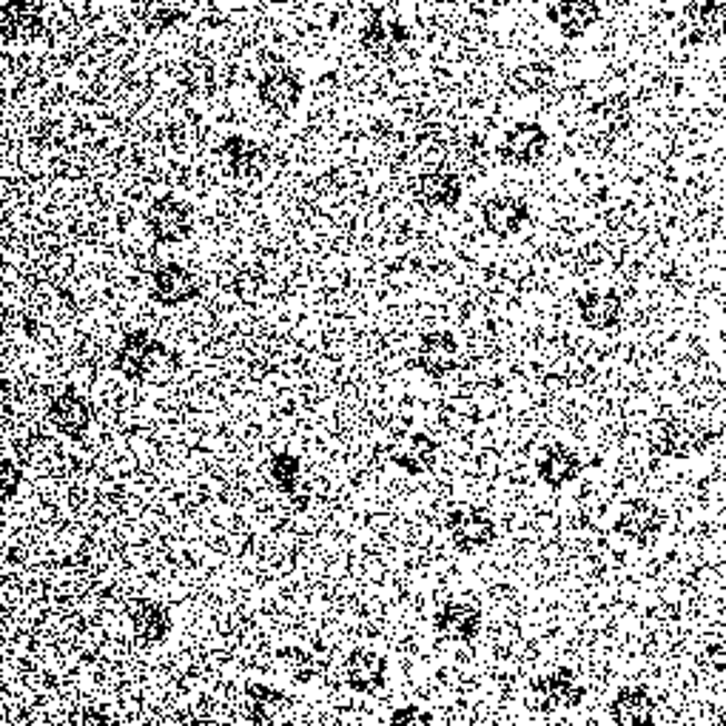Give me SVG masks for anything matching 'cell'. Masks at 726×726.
I'll use <instances>...</instances> for the list:
<instances>
[{"label":"cell","mask_w":726,"mask_h":726,"mask_svg":"<svg viewBox=\"0 0 726 726\" xmlns=\"http://www.w3.org/2000/svg\"><path fill=\"white\" fill-rule=\"evenodd\" d=\"M115 368L137 385H166L180 370V357L149 331H129L115 350Z\"/></svg>","instance_id":"cell-1"},{"label":"cell","mask_w":726,"mask_h":726,"mask_svg":"<svg viewBox=\"0 0 726 726\" xmlns=\"http://www.w3.org/2000/svg\"><path fill=\"white\" fill-rule=\"evenodd\" d=\"M408 40H410L408 27H405L402 20H396L394 14L382 12V9L370 12L368 20L362 23V29H359L362 52L377 60L396 58V54L408 46Z\"/></svg>","instance_id":"cell-2"},{"label":"cell","mask_w":726,"mask_h":726,"mask_svg":"<svg viewBox=\"0 0 726 726\" xmlns=\"http://www.w3.org/2000/svg\"><path fill=\"white\" fill-rule=\"evenodd\" d=\"M547 131L545 126L533 123H516L513 129L505 131L499 143V157L505 166H513V169H530V166H538L547 155Z\"/></svg>","instance_id":"cell-3"},{"label":"cell","mask_w":726,"mask_h":726,"mask_svg":"<svg viewBox=\"0 0 726 726\" xmlns=\"http://www.w3.org/2000/svg\"><path fill=\"white\" fill-rule=\"evenodd\" d=\"M146 226H149V233L157 242L175 246V242L186 240L191 228H195V211L180 197H160V200L151 202Z\"/></svg>","instance_id":"cell-4"},{"label":"cell","mask_w":726,"mask_h":726,"mask_svg":"<svg viewBox=\"0 0 726 726\" xmlns=\"http://www.w3.org/2000/svg\"><path fill=\"white\" fill-rule=\"evenodd\" d=\"M43 0H3L0 9V32L7 43H29L43 32Z\"/></svg>","instance_id":"cell-5"},{"label":"cell","mask_w":726,"mask_h":726,"mask_svg":"<svg viewBox=\"0 0 726 726\" xmlns=\"http://www.w3.org/2000/svg\"><path fill=\"white\" fill-rule=\"evenodd\" d=\"M220 157L222 166H226L233 180L251 182L257 177H262V171L268 169V151L257 140H251V137H226L220 143Z\"/></svg>","instance_id":"cell-6"},{"label":"cell","mask_w":726,"mask_h":726,"mask_svg":"<svg viewBox=\"0 0 726 726\" xmlns=\"http://www.w3.org/2000/svg\"><path fill=\"white\" fill-rule=\"evenodd\" d=\"M257 98L268 111L288 115L302 100V78L294 72L291 66H274L257 83Z\"/></svg>","instance_id":"cell-7"},{"label":"cell","mask_w":726,"mask_h":726,"mask_svg":"<svg viewBox=\"0 0 726 726\" xmlns=\"http://www.w3.org/2000/svg\"><path fill=\"white\" fill-rule=\"evenodd\" d=\"M200 294V279L180 262H166L151 277V297L166 308L186 306Z\"/></svg>","instance_id":"cell-8"},{"label":"cell","mask_w":726,"mask_h":726,"mask_svg":"<svg viewBox=\"0 0 726 726\" xmlns=\"http://www.w3.org/2000/svg\"><path fill=\"white\" fill-rule=\"evenodd\" d=\"M547 20L556 23L565 38H584L601 20V3L598 0H556L547 9Z\"/></svg>","instance_id":"cell-9"},{"label":"cell","mask_w":726,"mask_h":726,"mask_svg":"<svg viewBox=\"0 0 726 726\" xmlns=\"http://www.w3.org/2000/svg\"><path fill=\"white\" fill-rule=\"evenodd\" d=\"M481 220H485L487 231L496 233V237H513L530 222V206L521 197H490L481 206Z\"/></svg>","instance_id":"cell-10"},{"label":"cell","mask_w":726,"mask_h":726,"mask_svg":"<svg viewBox=\"0 0 726 726\" xmlns=\"http://www.w3.org/2000/svg\"><path fill=\"white\" fill-rule=\"evenodd\" d=\"M385 673H388V664L374 649H354L345 662V682L354 693H377L385 684Z\"/></svg>","instance_id":"cell-11"},{"label":"cell","mask_w":726,"mask_h":726,"mask_svg":"<svg viewBox=\"0 0 726 726\" xmlns=\"http://www.w3.org/2000/svg\"><path fill=\"white\" fill-rule=\"evenodd\" d=\"M49 421H52L60 434L78 439L91 425V405L86 402L78 390L69 388L66 394H60L58 399H52V405H49Z\"/></svg>","instance_id":"cell-12"},{"label":"cell","mask_w":726,"mask_h":726,"mask_svg":"<svg viewBox=\"0 0 726 726\" xmlns=\"http://www.w3.org/2000/svg\"><path fill=\"white\" fill-rule=\"evenodd\" d=\"M450 536L461 550H479V547H487L494 541L496 527L481 510L461 507L450 516Z\"/></svg>","instance_id":"cell-13"},{"label":"cell","mask_w":726,"mask_h":726,"mask_svg":"<svg viewBox=\"0 0 726 726\" xmlns=\"http://www.w3.org/2000/svg\"><path fill=\"white\" fill-rule=\"evenodd\" d=\"M414 197L428 208H456L461 200V182L450 171H425L416 177Z\"/></svg>","instance_id":"cell-14"},{"label":"cell","mask_w":726,"mask_h":726,"mask_svg":"<svg viewBox=\"0 0 726 726\" xmlns=\"http://www.w3.org/2000/svg\"><path fill=\"white\" fill-rule=\"evenodd\" d=\"M684 29L689 40H715L726 32V0H700L684 12Z\"/></svg>","instance_id":"cell-15"},{"label":"cell","mask_w":726,"mask_h":726,"mask_svg":"<svg viewBox=\"0 0 726 726\" xmlns=\"http://www.w3.org/2000/svg\"><path fill=\"white\" fill-rule=\"evenodd\" d=\"M131 629L135 636L140 638V644L146 647H155V644H162L171 633V616L169 610L157 601H140L131 604Z\"/></svg>","instance_id":"cell-16"},{"label":"cell","mask_w":726,"mask_h":726,"mask_svg":"<svg viewBox=\"0 0 726 726\" xmlns=\"http://www.w3.org/2000/svg\"><path fill=\"white\" fill-rule=\"evenodd\" d=\"M456 354H459V345H456L454 334H425L419 345V365L425 368V374L439 379L456 368Z\"/></svg>","instance_id":"cell-17"},{"label":"cell","mask_w":726,"mask_h":726,"mask_svg":"<svg viewBox=\"0 0 726 726\" xmlns=\"http://www.w3.org/2000/svg\"><path fill=\"white\" fill-rule=\"evenodd\" d=\"M479 627L481 616L474 604H445V607L436 613V629H439L441 636L454 638V642H470V638L479 636Z\"/></svg>","instance_id":"cell-18"},{"label":"cell","mask_w":726,"mask_h":726,"mask_svg":"<svg viewBox=\"0 0 726 726\" xmlns=\"http://www.w3.org/2000/svg\"><path fill=\"white\" fill-rule=\"evenodd\" d=\"M131 12L149 32H169L186 20L180 0H131Z\"/></svg>","instance_id":"cell-19"},{"label":"cell","mask_w":726,"mask_h":726,"mask_svg":"<svg viewBox=\"0 0 726 726\" xmlns=\"http://www.w3.org/2000/svg\"><path fill=\"white\" fill-rule=\"evenodd\" d=\"M536 689L538 700L545 704L541 709H570L576 707L584 695L581 684H578L576 678H573V673H567V669H558V673L541 678Z\"/></svg>","instance_id":"cell-20"},{"label":"cell","mask_w":726,"mask_h":726,"mask_svg":"<svg viewBox=\"0 0 726 726\" xmlns=\"http://www.w3.org/2000/svg\"><path fill=\"white\" fill-rule=\"evenodd\" d=\"M578 314H581L584 325L607 331L621 319V299L613 291H587L578 299Z\"/></svg>","instance_id":"cell-21"},{"label":"cell","mask_w":726,"mask_h":726,"mask_svg":"<svg viewBox=\"0 0 726 726\" xmlns=\"http://www.w3.org/2000/svg\"><path fill=\"white\" fill-rule=\"evenodd\" d=\"M390 459H394L399 467H405L408 474H425V470H430L436 461V441H430L428 436L414 434L396 445Z\"/></svg>","instance_id":"cell-22"},{"label":"cell","mask_w":726,"mask_h":726,"mask_svg":"<svg viewBox=\"0 0 726 726\" xmlns=\"http://www.w3.org/2000/svg\"><path fill=\"white\" fill-rule=\"evenodd\" d=\"M578 470H581V461L567 448H550L545 454V459L538 461V476L550 487L567 485V481L576 479Z\"/></svg>","instance_id":"cell-23"},{"label":"cell","mask_w":726,"mask_h":726,"mask_svg":"<svg viewBox=\"0 0 726 726\" xmlns=\"http://www.w3.org/2000/svg\"><path fill=\"white\" fill-rule=\"evenodd\" d=\"M618 530L624 536L636 538V541H647L653 533H658V513L649 505H644V501H636L633 507H627V513H621Z\"/></svg>","instance_id":"cell-24"},{"label":"cell","mask_w":726,"mask_h":726,"mask_svg":"<svg viewBox=\"0 0 726 726\" xmlns=\"http://www.w3.org/2000/svg\"><path fill=\"white\" fill-rule=\"evenodd\" d=\"M649 707L653 704H649L647 693L642 687L621 689L618 698L613 700V718L618 724H644V720H649Z\"/></svg>","instance_id":"cell-25"},{"label":"cell","mask_w":726,"mask_h":726,"mask_svg":"<svg viewBox=\"0 0 726 726\" xmlns=\"http://www.w3.org/2000/svg\"><path fill=\"white\" fill-rule=\"evenodd\" d=\"M248 700H251L253 724H268V720H277V709H282L279 704H286V695L274 687L251 684V687H248Z\"/></svg>","instance_id":"cell-26"},{"label":"cell","mask_w":726,"mask_h":726,"mask_svg":"<svg viewBox=\"0 0 726 726\" xmlns=\"http://www.w3.org/2000/svg\"><path fill=\"white\" fill-rule=\"evenodd\" d=\"M268 470H271L274 485H277L282 494L294 496V490L299 487V474H302V465H299L297 456H291V454L271 456V465H268Z\"/></svg>","instance_id":"cell-27"},{"label":"cell","mask_w":726,"mask_h":726,"mask_svg":"<svg viewBox=\"0 0 726 726\" xmlns=\"http://www.w3.org/2000/svg\"><path fill=\"white\" fill-rule=\"evenodd\" d=\"M516 80H519V95H538L545 91V86L553 80V69L547 63H530L521 66L516 72Z\"/></svg>","instance_id":"cell-28"},{"label":"cell","mask_w":726,"mask_h":726,"mask_svg":"<svg viewBox=\"0 0 726 726\" xmlns=\"http://www.w3.org/2000/svg\"><path fill=\"white\" fill-rule=\"evenodd\" d=\"M0 474H3V499H12L14 490L20 487V470L12 465V461L3 459V465H0Z\"/></svg>","instance_id":"cell-29"},{"label":"cell","mask_w":726,"mask_h":726,"mask_svg":"<svg viewBox=\"0 0 726 726\" xmlns=\"http://www.w3.org/2000/svg\"><path fill=\"white\" fill-rule=\"evenodd\" d=\"M507 7V0H474V12L485 14V18H490V14H496L499 9Z\"/></svg>","instance_id":"cell-30"},{"label":"cell","mask_w":726,"mask_h":726,"mask_svg":"<svg viewBox=\"0 0 726 726\" xmlns=\"http://www.w3.org/2000/svg\"><path fill=\"white\" fill-rule=\"evenodd\" d=\"M390 720H430V718H419V715L414 713H396Z\"/></svg>","instance_id":"cell-31"},{"label":"cell","mask_w":726,"mask_h":726,"mask_svg":"<svg viewBox=\"0 0 726 726\" xmlns=\"http://www.w3.org/2000/svg\"><path fill=\"white\" fill-rule=\"evenodd\" d=\"M436 3H459V0H436Z\"/></svg>","instance_id":"cell-32"}]
</instances>
